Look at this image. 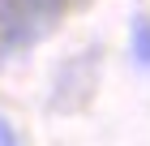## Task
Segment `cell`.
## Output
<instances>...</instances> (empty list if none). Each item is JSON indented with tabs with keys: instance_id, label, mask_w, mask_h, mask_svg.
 Here are the masks:
<instances>
[{
	"instance_id": "1",
	"label": "cell",
	"mask_w": 150,
	"mask_h": 146,
	"mask_svg": "<svg viewBox=\"0 0 150 146\" xmlns=\"http://www.w3.org/2000/svg\"><path fill=\"white\" fill-rule=\"evenodd\" d=\"M133 56L142 65H150V17H137L133 22Z\"/></svg>"
},
{
	"instance_id": "2",
	"label": "cell",
	"mask_w": 150,
	"mask_h": 146,
	"mask_svg": "<svg viewBox=\"0 0 150 146\" xmlns=\"http://www.w3.org/2000/svg\"><path fill=\"white\" fill-rule=\"evenodd\" d=\"M0 146H13V137H9V129H0Z\"/></svg>"
}]
</instances>
